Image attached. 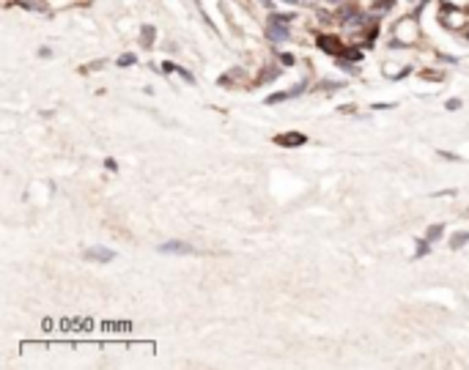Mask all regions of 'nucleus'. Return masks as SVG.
Here are the masks:
<instances>
[{
  "label": "nucleus",
  "instance_id": "f257e3e1",
  "mask_svg": "<svg viewBox=\"0 0 469 370\" xmlns=\"http://www.w3.org/2000/svg\"><path fill=\"white\" fill-rule=\"evenodd\" d=\"M420 39V25H417V17H403V20L395 22L392 28V39H390V47H414Z\"/></svg>",
  "mask_w": 469,
  "mask_h": 370
},
{
  "label": "nucleus",
  "instance_id": "f03ea898",
  "mask_svg": "<svg viewBox=\"0 0 469 370\" xmlns=\"http://www.w3.org/2000/svg\"><path fill=\"white\" fill-rule=\"evenodd\" d=\"M439 22H442L447 31H466L469 14L461 9V6H453V3H447V0H444V3L439 6Z\"/></svg>",
  "mask_w": 469,
  "mask_h": 370
},
{
  "label": "nucleus",
  "instance_id": "7ed1b4c3",
  "mask_svg": "<svg viewBox=\"0 0 469 370\" xmlns=\"http://www.w3.org/2000/svg\"><path fill=\"white\" fill-rule=\"evenodd\" d=\"M319 47H321V50H324V52H330V55H338V58H341L343 55V44H341V41H338L335 36H319Z\"/></svg>",
  "mask_w": 469,
  "mask_h": 370
},
{
  "label": "nucleus",
  "instance_id": "20e7f679",
  "mask_svg": "<svg viewBox=\"0 0 469 370\" xmlns=\"http://www.w3.org/2000/svg\"><path fill=\"white\" fill-rule=\"evenodd\" d=\"M263 36L272 39V41H283V39H288V25H277V22H269V25L263 28Z\"/></svg>",
  "mask_w": 469,
  "mask_h": 370
},
{
  "label": "nucleus",
  "instance_id": "39448f33",
  "mask_svg": "<svg viewBox=\"0 0 469 370\" xmlns=\"http://www.w3.org/2000/svg\"><path fill=\"white\" fill-rule=\"evenodd\" d=\"M85 258L88 261H96V263H110L113 261V250H104V247H91V250H85Z\"/></svg>",
  "mask_w": 469,
  "mask_h": 370
},
{
  "label": "nucleus",
  "instance_id": "423d86ee",
  "mask_svg": "<svg viewBox=\"0 0 469 370\" xmlns=\"http://www.w3.org/2000/svg\"><path fill=\"white\" fill-rule=\"evenodd\" d=\"M304 134H299V132H288V134H277L274 137V143L277 145H285V148H296V145H302L304 143Z\"/></svg>",
  "mask_w": 469,
  "mask_h": 370
},
{
  "label": "nucleus",
  "instance_id": "0eeeda50",
  "mask_svg": "<svg viewBox=\"0 0 469 370\" xmlns=\"http://www.w3.org/2000/svg\"><path fill=\"white\" fill-rule=\"evenodd\" d=\"M160 250L168 252V255H171V252H179V255H184V252H192V247L184 244V242H168V244H162Z\"/></svg>",
  "mask_w": 469,
  "mask_h": 370
},
{
  "label": "nucleus",
  "instance_id": "6e6552de",
  "mask_svg": "<svg viewBox=\"0 0 469 370\" xmlns=\"http://www.w3.org/2000/svg\"><path fill=\"white\" fill-rule=\"evenodd\" d=\"M406 74H409V69H401V66H395V63H384V77H398V80H401V77H406Z\"/></svg>",
  "mask_w": 469,
  "mask_h": 370
},
{
  "label": "nucleus",
  "instance_id": "1a4fd4ad",
  "mask_svg": "<svg viewBox=\"0 0 469 370\" xmlns=\"http://www.w3.org/2000/svg\"><path fill=\"white\" fill-rule=\"evenodd\" d=\"M390 9H392V0H376V3L371 6V14H373V17H382V14H387Z\"/></svg>",
  "mask_w": 469,
  "mask_h": 370
},
{
  "label": "nucleus",
  "instance_id": "9d476101",
  "mask_svg": "<svg viewBox=\"0 0 469 370\" xmlns=\"http://www.w3.org/2000/svg\"><path fill=\"white\" fill-rule=\"evenodd\" d=\"M469 242V231H464V233H455L453 239H450V247H453V250H458V247H464Z\"/></svg>",
  "mask_w": 469,
  "mask_h": 370
},
{
  "label": "nucleus",
  "instance_id": "9b49d317",
  "mask_svg": "<svg viewBox=\"0 0 469 370\" xmlns=\"http://www.w3.org/2000/svg\"><path fill=\"white\" fill-rule=\"evenodd\" d=\"M151 41H154V28H151V25H145L143 31H140V44H145V47H148Z\"/></svg>",
  "mask_w": 469,
  "mask_h": 370
},
{
  "label": "nucleus",
  "instance_id": "f8f14e48",
  "mask_svg": "<svg viewBox=\"0 0 469 370\" xmlns=\"http://www.w3.org/2000/svg\"><path fill=\"white\" fill-rule=\"evenodd\" d=\"M442 233H444V228H442V225H431V228H428V233H425V239H428V242H436V239L442 236Z\"/></svg>",
  "mask_w": 469,
  "mask_h": 370
},
{
  "label": "nucleus",
  "instance_id": "ddd939ff",
  "mask_svg": "<svg viewBox=\"0 0 469 370\" xmlns=\"http://www.w3.org/2000/svg\"><path fill=\"white\" fill-rule=\"evenodd\" d=\"M291 20H294V14H272L269 17V22H277V25H288Z\"/></svg>",
  "mask_w": 469,
  "mask_h": 370
},
{
  "label": "nucleus",
  "instance_id": "4468645a",
  "mask_svg": "<svg viewBox=\"0 0 469 370\" xmlns=\"http://www.w3.org/2000/svg\"><path fill=\"white\" fill-rule=\"evenodd\" d=\"M280 74V69L277 66H269V72H261V82H272L274 77Z\"/></svg>",
  "mask_w": 469,
  "mask_h": 370
},
{
  "label": "nucleus",
  "instance_id": "2eb2a0df",
  "mask_svg": "<svg viewBox=\"0 0 469 370\" xmlns=\"http://www.w3.org/2000/svg\"><path fill=\"white\" fill-rule=\"evenodd\" d=\"M44 3H47V9H63V6H72L77 0H44Z\"/></svg>",
  "mask_w": 469,
  "mask_h": 370
},
{
  "label": "nucleus",
  "instance_id": "dca6fc26",
  "mask_svg": "<svg viewBox=\"0 0 469 370\" xmlns=\"http://www.w3.org/2000/svg\"><path fill=\"white\" fill-rule=\"evenodd\" d=\"M319 88H321V91H330V93H332V91H338V88H343V82H338V80H327V82H321Z\"/></svg>",
  "mask_w": 469,
  "mask_h": 370
},
{
  "label": "nucleus",
  "instance_id": "f3484780",
  "mask_svg": "<svg viewBox=\"0 0 469 370\" xmlns=\"http://www.w3.org/2000/svg\"><path fill=\"white\" fill-rule=\"evenodd\" d=\"M420 77H423V80H431V82H442L444 74H442V72H420Z\"/></svg>",
  "mask_w": 469,
  "mask_h": 370
},
{
  "label": "nucleus",
  "instance_id": "a211bd4d",
  "mask_svg": "<svg viewBox=\"0 0 469 370\" xmlns=\"http://www.w3.org/2000/svg\"><path fill=\"white\" fill-rule=\"evenodd\" d=\"M428 244H431L428 239H420V242H417V250H414V258H423L425 252H428Z\"/></svg>",
  "mask_w": 469,
  "mask_h": 370
},
{
  "label": "nucleus",
  "instance_id": "6ab92c4d",
  "mask_svg": "<svg viewBox=\"0 0 469 370\" xmlns=\"http://www.w3.org/2000/svg\"><path fill=\"white\" fill-rule=\"evenodd\" d=\"M134 61H137V58H134V55H132V52H124V55H121V58H118V66H132V63H134Z\"/></svg>",
  "mask_w": 469,
  "mask_h": 370
},
{
  "label": "nucleus",
  "instance_id": "aec40b11",
  "mask_svg": "<svg viewBox=\"0 0 469 370\" xmlns=\"http://www.w3.org/2000/svg\"><path fill=\"white\" fill-rule=\"evenodd\" d=\"M176 74H179V77H181V80H184V82H195V77H192V74H190V72H187V69H181V66H179V69H176Z\"/></svg>",
  "mask_w": 469,
  "mask_h": 370
},
{
  "label": "nucleus",
  "instance_id": "412c9836",
  "mask_svg": "<svg viewBox=\"0 0 469 370\" xmlns=\"http://www.w3.org/2000/svg\"><path fill=\"white\" fill-rule=\"evenodd\" d=\"M102 66H104V61H93V63H88V66H83V72H99Z\"/></svg>",
  "mask_w": 469,
  "mask_h": 370
},
{
  "label": "nucleus",
  "instance_id": "4be33fe9",
  "mask_svg": "<svg viewBox=\"0 0 469 370\" xmlns=\"http://www.w3.org/2000/svg\"><path fill=\"white\" fill-rule=\"evenodd\" d=\"M176 69H179V66H176V63H171V61H165V63H162V72H165V74H173Z\"/></svg>",
  "mask_w": 469,
  "mask_h": 370
},
{
  "label": "nucleus",
  "instance_id": "5701e85b",
  "mask_svg": "<svg viewBox=\"0 0 469 370\" xmlns=\"http://www.w3.org/2000/svg\"><path fill=\"white\" fill-rule=\"evenodd\" d=\"M439 156H442V159H450V162H455V159H461V156H455V154H450V151H439Z\"/></svg>",
  "mask_w": 469,
  "mask_h": 370
},
{
  "label": "nucleus",
  "instance_id": "b1692460",
  "mask_svg": "<svg viewBox=\"0 0 469 370\" xmlns=\"http://www.w3.org/2000/svg\"><path fill=\"white\" fill-rule=\"evenodd\" d=\"M461 107V99H447V110H458Z\"/></svg>",
  "mask_w": 469,
  "mask_h": 370
},
{
  "label": "nucleus",
  "instance_id": "393cba45",
  "mask_svg": "<svg viewBox=\"0 0 469 370\" xmlns=\"http://www.w3.org/2000/svg\"><path fill=\"white\" fill-rule=\"evenodd\" d=\"M280 61H283L285 66H294V55H285V52H283V55H280Z\"/></svg>",
  "mask_w": 469,
  "mask_h": 370
},
{
  "label": "nucleus",
  "instance_id": "a878e982",
  "mask_svg": "<svg viewBox=\"0 0 469 370\" xmlns=\"http://www.w3.org/2000/svg\"><path fill=\"white\" fill-rule=\"evenodd\" d=\"M392 104L390 102H379V104H373V110H390Z\"/></svg>",
  "mask_w": 469,
  "mask_h": 370
},
{
  "label": "nucleus",
  "instance_id": "bb28decb",
  "mask_svg": "<svg viewBox=\"0 0 469 370\" xmlns=\"http://www.w3.org/2000/svg\"><path fill=\"white\" fill-rule=\"evenodd\" d=\"M439 61H442V63H455V58L453 55H439Z\"/></svg>",
  "mask_w": 469,
  "mask_h": 370
},
{
  "label": "nucleus",
  "instance_id": "cd10ccee",
  "mask_svg": "<svg viewBox=\"0 0 469 370\" xmlns=\"http://www.w3.org/2000/svg\"><path fill=\"white\" fill-rule=\"evenodd\" d=\"M324 3H330V6H346L349 0H324Z\"/></svg>",
  "mask_w": 469,
  "mask_h": 370
},
{
  "label": "nucleus",
  "instance_id": "c85d7f7f",
  "mask_svg": "<svg viewBox=\"0 0 469 370\" xmlns=\"http://www.w3.org/2000/svg\"><path fill=\"white\" fill-rule=\"evenodd\" d=\"M104 164H107V170H118V164H115V159H107Z\"/></svg>",
  "mask_w": 469,
  "mask_h": 370
},
{
  "label": "nucleus",
  "instance_id": "c756f323",
  "mask_svg": "<svg viewBox=\"0 0 469 370\" xmlns=\"http://www.w3.org/2000/svg\"><path fill=\"white\" fill-rule=\"evenodd\" d=\"M285 3H299V0H285Z\"/></svg>",
  "mask_w": 469,
  "mask_h": 370
}]
</instances>
